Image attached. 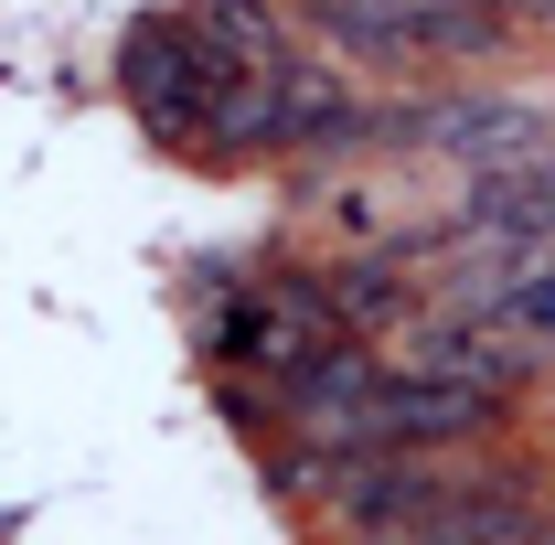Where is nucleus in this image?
I'll use <instances>...</instances> for the list:
<instances>
[{"label": "nucleus", "instance_id": "1", "mask_svg": "<svg viewBox=\"0 0 555 545\" xmlns=\"http://www.w3.org/2000/svg\"><path fill=\"white\" fill-rule=\"evenodd\" d=\"M352 65L374 75H427V65H491L524 43V11L502 0H299Z\"/></svg>", "mask_w": 555, "mask_h": 545}, {"label": "nucleus", "instance_id": "2", "mask_svg": "<svg viewBox=\"0 0 555 545\" xmlns=\"http://www.w3.org/2000/svg\"><path fill=\"white\" fill-rule=\"evenodd\" d=\"M235 86L246 75L214 54V33L193 11H150V22L118 33V97L139 107V129L160 139V150H193L204 161V139H214V118H224Z\"/></svg>", "mask_w": 555, "mask_h": 545}, {"label": "nucleus", "instance_id": "3", "mask_svg": "<svg viewBox=\"0 0 555 545\" xmlns=\"http://www.w3.org/2000/svg\"><path fill=\"white\" fill-rule=\"evenodd\" d=\"M193 22L214 33V54H224L235 75H278L288 54H299V43H288V22H278V0H204Z\"/></svg>", "mask_w": 555, "mask_h": 545}]
</instances>
